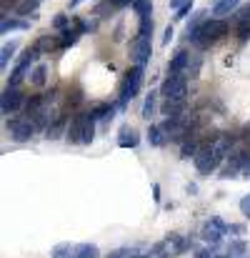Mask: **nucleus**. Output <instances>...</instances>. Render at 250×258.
I'll return each instance as SVG.
<instances>
[{"mask_svg":"<svg viewBox=\"0 0 250 258\" xmlns=\"http://www.w3.org/2000/svg\"><path fill=\"white\" fill-rule=\"evenodd\" d=\"M235 20H238V25H240V23H250V5H243V8L235 13Z\"/></svg>","mask_w":250,"mask_h":258,"instance_id":"33","label":"nucleus"},{"mask_svg":"<svg viewBox=\"0 0 250 258\" xmlns=\"http://www.w3.org/2000/svg\"><path fill=\"white\" fill-rule=\"evenodd\" d=\"M93 118L98 120V118H113V105H98L95 110H93Z\"/></svg>","mask_w":250,"mask_h":258,"instance_id":"32","label":"nucleus"},{"mask_svg":"<svg viewBox=\"0 0 250 258\" xmlns=\"http://www.w3.org/2000/svg\"><path fill=\"white\" fill-rule=\"evenodd\" d=\"M198 151H200L198 141H195V138H188V141H183V148H180V158H195V156H198Z\"/></svg>","mask_w":250,"mask_h":258,"instance_id":"23","label":"nucleus"},{"mask_svg":"<svg viewBox=\"0 0 250 258\" xmlns=\"http://www.w3.org/2000/svg\"><path fill=\"white\" fill-rule=\"evenodd\" d=\"M138 143H140V138H138L135 128L133 125H123L120 133H118V146L120 148H135Z\"/></svg>","mask_w":250,"mask_h":258,"instance_id":"13","label":"nucleus"},{"mask_svg":"<svg viewBox=\"0 0 250 258\" xmlns=\"http://www.w3.org/2000/svg\"><path fill=\"white\" fill-rule=\"evenodd\" d=\"M95 138V118L93 113H85V123H83V136H80V143L83 146H90Z\"/></svg>","mask_w":250,"mask_h":258,"instance_id":"16","label":"nucleus"},{"mask_svg":"<svg viewBox=\"0 0 250 258\" xmlns=\"http://www.w3.org/2000/svg\"><path fill=\"white\" fill-rule=\"evenodd\" d=\"M73 251H75V246H70V243H58V246H53L50 256L53 258H73Z\"/></svg>","mask_w":250,"mask_h":258,"instance_id":"26","label":"nucleus"},{"mask_svg":"<svg viewBox=\"0 0 250 258\" xmlns=\"http://www.w3.org/2000/svg\"><path fill=\"white\" fill-rule=\"evenodd\" d=\"M245 248H248V246H245L243 241H238V243H230V248H228V256H230V258H233V256H240Z\"/></svg>","mask_w":250,"mask_h":258,"instance_id":"34","label":"nucleus"},{"mask_svg":"<svg viewBox=\"0 0 250 258\" xmlns=\"http://www.w3.org/2000/svg\"><path fill=\"white\" fill-rule=\"evenodd\" d=\"M113 5H118V8H123V5H128V3H135V0H110Z\"/></svg>","mask_w":250,"mask_h":258,"instance_id":"42","label":"nucleus"},{"mask_svg":"<svg viewBox=\"0 0 250 258\" xmlns=\"http://www.w3.org/2000/svg\"><path fill=\"white\" fill-rule=\"evenodd\" d=\"M133 8H135L138 18H150V15H153V3H150V0H135Z\"/></svg>","mask_w":250,"mask_h":258,"instance_id":"27","label":"nucleus"},{"mask_svg":"<svg viewBox=\"0 0 250 258\" xmlns=\"http://www.w3.org/2000/svg\"><path fill=\"white\" fill-rule=\"evenodd\" d=\"M23 103H25V98H23V93H20L18 88H5V93H3V98H0L3 115H10V113L20 110Z\"/></svg>","mask_w":250,"mask_h":258,"instance_id":"9","label":"nucleus"},{"mask_svg":"<svg viewBox=\"0 0 250 258\" xmlns=\"http://www.w3.org/2000/svg\"><path fill=\"white\" fill-rule=\"evenodd\" d=\"M8 128H10V138L15 143H25L35 133V123L30 118H13V120H8Z\"/></svg>","mask_w":250,"mask_h":258,"instance_id":"4","label":"nucleus"},{"mask_svg":"<svg viewBox=\"0 0 250 258\" xmlns=\"http://www.w3.org/2000/svg\"><path fill=\"white\" fill-rule=\"evenodd\" d=\"M28 28H30V23H28V20H18V18H3V23H0V30H3V33L28 30Z\"/></svg>","mask_w":250,"mask_h":258,"instance_id":"19","label":"nucleus"},{"mask_svg":"<svg viewBox=\"0 0 250 258\" xmlns=\"http://www.w3.org/2000/svg\"><path fill=\"white\" fill-rule=\"evenodd\" d=\"M240 213H243L245 218H250V193L243 196V201H240Z\"/></svg>","mask_w":250,"mask_h":258,"instance_id":"38","label":"nucleus"},{"mask_svg":"<svg viewBox=\"0 0 250 258\" xmlns=\"http://www.w3.org/2000/svg\"><path fill=\"white\" fill-rule=\"evenodd\" d=\"M238 3H240V0H218V3L213 5V15H230V13L238 8Z\"/></svg>","mask_w":250,"mask_h":258,"instance_id":"21","label":"nucleus"},{"mask_svg":"<svg viewBox=\"0 0 250 258\" xmlns=\"http://www.w3.org/2000/svg\"><path fill=\"white\" fill-rule=\"evenodd\" d=\"M233 143H235V138H233V136H228V133H223L218 141H213V148H215V153H218L220 158H225V156L230 153Z\"/></svg>","mask_w":250,"mask_h":258,"instance_id":"15","label":"nucleus"},{"mask_svg":"<svg viewBox=\"0 0 250 258\" xmlns=\"http://www.w3.org/2000/svg\"><path fill=\"white\" fill-rule=\"evenodd\" d=\"M35 8H38V0H23L15 10H18V15H30V18H35Z\"/></svg>","mask_w":250,"mask_h":258,"instance_id":"29","label":"nucleus"},{"mask_svg":"<svg viewBox=\"0 0 250 258\" xmlns=\"http://www.w3.org/2000/svg\"><path fill=\"white\" fill-rule=\"evenodd\" d=\"M15 50H18V43H5V45H3V50H0V68L8 66V60L13 58Z\"/></svg>","mask_w":250,"mask_h":258,"instance_id":"28","label":"nucleus"},{"mask_svg":"<svg viewBox=\"0 0 250 258\" xmlns=\"http://www.w3.org/2000/svg\"><path fill=\"white\" fill-rule=\"evenodd\" d=\"M38 3H40V0H38Z\"/></svg>","mask_w":250,"mask_h":258,"instance_id":"45","label":"nucleus"},{"mask_svg":"<svg viewBox=\"0 0 250 258\" xmlns=\"http://www.w3.org/2000/svg\"><path fill=\"white\" fill-rule=\"evenodd\" d=\"M193 161H195V168H198V171L208 175V173H213L215 168H218V163H220L223 158H220V156L215 153L213 143H208V146H203V148L198 151V156H195Z\"/></svg>","mask_w":250,"mask_h":258,"instance_id":"3","label":"nucleus"},{"mask_svg":"<svg viewBox=\"0 0 250 258\" xmlns=\"http://www.w3.org/2000/svg\"><path fill=\"white\" fill-rule=\"evenodd\" d=\"M153 198L160 201V185H153Z\"/></svg>","mask_w":250,"mask_h":258,"instance_id":"43","label":"nucleus"},{"mask_svg":"<svg viewBox=\"0 0 250 258\" xmlns=\"http://www.w3.org/2000/svg\"><path fill=\"white\" fill-rule=\"evenodd\" d=\"M228 33V23L223 18H213V20H205L200 23L193 33H188V40L195 45V48H210L213 43H218L223 35Z\"/></svg>","mask_w":250,"mask_h":258,"instance_id":"1","label":"nucleus"},{"mask_svg":"<svg viewBox=\"0 0 250 258\" xmlns=\"http://www.w3.org/2000/svg\"><path fill=\"white\" fill-rule=\"evenodd\" d=\"M148 141H150V146H165L168 143V136L165 131H163V125H150L148 128Z\"/></svg>","mask_w":250,"mask_h":258,"instance_id":"18","label":"nucleus"},{"mask_svg":"<svg viewBox=\"0 0 250 258\" xmlns=\"http://www.w3.org/2000/svg\"><path fill=\"white\" fill-rule=\"evenodd\" d=\"M228 233V226L220 221V218H210L205 226H203V231H200V238L205 241V243H210V246H218L220 241H223V236Z\"/></svg>","mask_w":250,"mask_h":258,"instance_id":"6","label":"nucleus"},{"mask_svg":"<svg viewBox=\"0 0 250 258\" xmlns=\"http://www.w3.org/2000/svg\"><path fill=\"white\" fill-rule=\"evenodd\" d=\"M243 231H245L243 226H228V233H235V236H238V233H243Z\"/></svg>","mask_w":250,"mask_h":258,"instance_id":"41","label":"nucleus"},{"mask_svg":"<svg viewBox=\"0 0 250 258\" xmlns=\"http://www.w3.org/2000/svg\"><path fill=\"white\" fill-rule=\"evenodd\" d=\"M73 258H98V246L95 243H80V246H75Z\"/></svg>","mask_w":250,"mask_h":258,"instance_id":"22","label":"nucleus"},{"mask_svg":"<svg viewBox=\"0 0 250 258\" xmlns=\"http://www.w3.org/2000/svg\"><path fill=\"white\" fill-rule=\"evenodd\" d=\"M53 28H55V30H68V15H55Z\"/></svg>","mask_w":250,"mask_h":258,"instance_id":"35","label":"nucleus"},{"mask_svg":"<svg viewBox=\"0 0 250 258\" xmlns=\"http://www.w3.org/2000/svg\"><path fill=\"white\" fill-rule=\"evenodd\" d=\"M38 58V53L33 50V48H28L25 53H23V58L18 60V66L13 68V73H10V86L8 88H18L20 83H23V78L28 76V71H30V63Z\"/></svg>","mask_w":250,"mask_h":258,"instance_id":"7","label":"nucleus"},{"mask_svg":"<svg viewBox=\"0 0 250 258\" xmlns=\"http://www.w3.org/2000/svg\"><path fill=\"white\" fill-rule=\"evenodd\" d=\"M78 35H80V30H63V38H60V45L63 48H70V45H75L78 43Z\"/></svg>","mask_w":250,"mask_h":258,"instance_id":"30","label":"nucleus"},{"mask_svg":"<svg viewBox=\"0 0 250 258\" xmlns=\"http://www.w3.org/2000/svg\"><path fill=\"white\" fill-rule=\"evenodd\" d=\"M188 68H190V55L185 50H178L173 55V60L168 63V73L170 76H183V71H188Z\"/></svg>","mask_w":250,"mask_h":258,"instance_id":"11","label":"nucleus"},{"mask_svg":"<svg viewBox=\"0 0 250 258\" xmlns=\"http://www.w3.org/2000/svg\"><path fill=\"white\" fill-rule=\"evenodd\" d=\"M183 110H185V100H165L163 103V115L165 118L178 120V118H183Z\"/></svg>","mask_w":250,"mask_h":258,"instance_id":"14","label":"nucleus"},{"mask_svg":"<svg viewBox=\"0 0 250 258\" xmlns=\"http://www.w3.org/2000/svg\"><path fill=\"white\" fill-rule=\"evenodd\" d=\"M153 55V45H150V38H135V43L130 45V58L135 66L145 68V63L150 60Z\"/></svg>","mask_w":250,"mask_h":258,"instance_id":"8","label":"nucleus"},{"mask_svg":"<svg viewBox=\"0 0 250 258\" xmlns=\"http://www.w3.org/2000/svg\"><path fill=\"white\" fill-rule=\"evenodd\" d=\"M238 38H240V40H248L250 38V23H240V25H238Z\"/></svg>","mask_w":250,"mask_h":258,"instance_id":"36","label":"nucleus"},{"mask_svg":"<svg viewBox=\"0 0 250 258\" xmlns=\"http://www.w3.org/2000/svg\"><path fill=\"white\" fill-rule=\"evenodd\" d=\"M150 33H153V18H140L138 38H150Z\"/></svg>","mask_w":250,"mask_h":258,"instance_id":"31","label":"nucleus"},{"mask_svg":"<svg viewBox=\"0 0 250 258\" xmlns=\"http://www.w3.org/2000/svg\"><path fill=\"white\" fill-rule=\"evenodd\" d=\"M170 40H173V28L168 25V28H165V35H163V43H165V45H168Z\"/></svg>","mask_w":250,"mask_h":258,"instance_id":"40","label":"nucleus"},{"mask_svg":"<svg viewBox=\"0 0 250 258\" xmlns=\"http://www.w3.org/2000/svg\"><path fill=\"white\" fill-rule=\"evenodd\" d=\"M160 93L165 95V100H185V95H188V81L183 76H168V81L163 83Z\"/></svg>","mask_w":250,"mask_h":258,"instance_id":"5","label":"nucleus"},{"mask_svg":"<svg viewBox=\"0 0 250 258\" xmlns=\"http://www.w3.org/2000/svg\"><path fill=\"white\" fill-rule=\"evenodd\" d=\"M240 178H250V153H245V163H243V175Z\"/></svg>","mask_w":250,"mask_h":258,"instance_id":"39","label":"nucleus"},{"mask_svg":"<svg viewBox=\"0 0 250 258\" xmlns=\"http://www.w3.org/2000/svg\"><path fill=\"white\" fill-rule=\"evenodd\" d=\"M143 78H145V71H143L140 66H133V68L125 73V81H123V88H120V105H125L128 100H133V98L140 93Z\"/></svg>","mask_w":250,"mask_h":258,"instance_id":"2","label":"nucleus"},{"mask_svg":"<svg viewBox=\"0 0 250 258\" xmlns=\"http://www.w3.org/2000/svg\"><path fill=\"white\" fill-rule=\"evenodd\" d=\"M155 110H158V93L150 90L148 98H145V103H143V113H140V115H143L145 120H150V118L155 115Z\"/></svg>","mask_w":250,"mask_h":258,"instance_id":"17","label":"nucleus"},{"mask_svg":"<svg viewBox=\"0 0 250 258\" xmlns=\"http://www.w3.org/2000/svg\"><path fill=\"white\" fill-rule=\"evenodd\" d=\"M63 131H68V128H65V115H58V118L48 125V131H45L48 136H45V138H48V141H55V138H60Z\"/></svg>","mask_w":250,"mask_h":258,"instance_id":"20","label":"nucleus"},{"mask_svg":"<svg viewBox=\"0 0 250 258\" xmlns=\"http://www.w3.org/2000/svg\"><path fill=\"white\" fill-rule=\"evenodd\" d=\"M30 76H33V78H30V83H33V86H45V76H48V66H45V63H40V66H35Z\"/></svg>","mask_w":250,"mask_h":258,"instance_id":"25","label":"nucleus"},{"mask_svg":"<svg viewBox=\"0 0 250 258\" xmlns=\"http://www.w3.org/2000/svg\"><path fill=\"white\" fill-rule=\"evenodd\" d=\"M55 45H58V40H55L53 35H43V38H40V40H38V43L33 45V50H35V53L40 55V53H45V50H53Z\"/></svg>","mask_w":250,"mask_h":258,"instance_id":"24","label":"nucleus"},{"mask_svg":"<svg viewBox=\"0 0 250 258\" xmlns=\"http://www.w3.org/2000/svg\"><path fill=\"white\" fill-rule=\"evenodd\" d=\"M83 123H85V113L73 115V120H70V125H68V131H65L68 143H80V136H83Z\"/></svg>","mask_w":250,"mask_h":258,"instance_id":"12","label":"nucleus"},{"mask_svg":"<svg viewBox=\"0 0 250 258\" xmlns=\"http://www.w3.org/2000/svg\"><path fill=\"white\" fill-rule=\"evenodd\" d=\"M243 163H245V153L233 156V158L223 166V171H220L218 178H223V180H228V178H240V175H243Z\"/></svg>","mask_w":250,"mask_h":258,"instance_id":"10","label":"nucleus"},{"mask_svg":"<svg viewBox=\"0 0 250 258\" xmlns=\"http://www.w3.org/2000/svg\"><path fill=\"white\" fill-rule=\"evenodd\" d=\"M80 3H85V0H70V3H68V8H78Z\"/></svg>","mask_w":250,"mask_h":258,"instance_id":"44","label":"nucleus"},{"mask_svg":"<svg viewBox=\"0 0 250 258\" xmlns=\"http://www.w3.org/2000/svg\"><path fill=\"white\" fill-rule=\"evenodd\" d=\"M190 10H193V3H185V5H183V8L175 13V20H183V18H188V13H190Z\"/></svg>","mask_w":250,"mask_h":258,"instance_id":"37","label":"nucleus"}]
</instances>
